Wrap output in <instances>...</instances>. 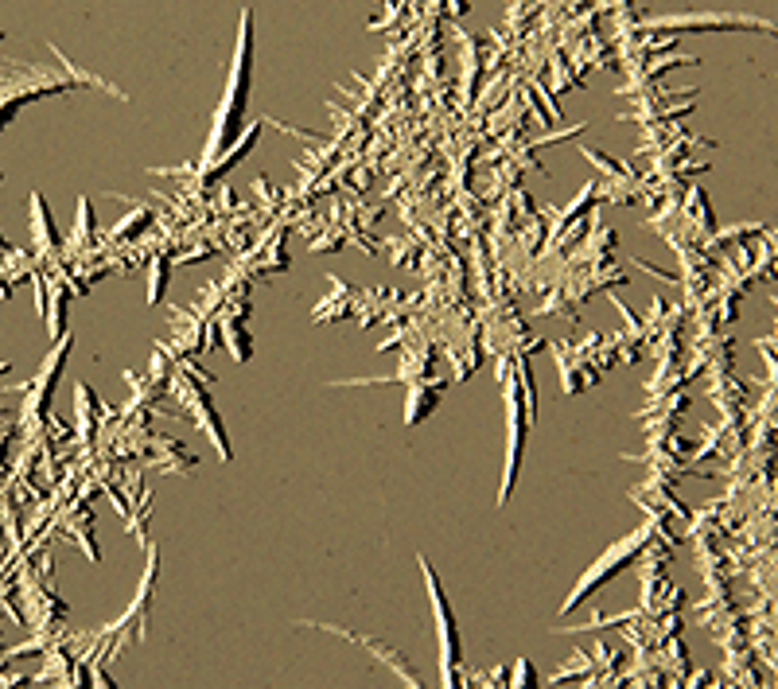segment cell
I'll use <instances>...</instances> for the list:
<instances>
[{"mask_svg":"<svg viewBox=\"0 0 778 689\" xmlns=\"http://www.w3.org/2000/svg\"><path fill=\"white\" fill-rule=\"evenodd\" d=\"M428 577V592H432V612H436V623H440V670H444V689H456V666H460V635H456V619H452V608L440 592V581L432 577L428 561H421Z\"/></svg>","mask_w":778,"mask_h":689,"instance_id":"7a4b0ae2","label":"cell"},{"mask_svg":"<svg viewBox=\"0 0 778 689\" xmlns=\"http://www.w3.org/2000/svg\"><path fill=\"white\" fill-rule=\"evenodd\" d=\"M253 16H242V32H238V47H234V63H230V78H226V90H222V102L214 113V133L207 156H218L222 148L234 141V133L242 129V117H246L249 102V82H253Z\"/></svg>","mask_w":778,"mask_h":689,"instance_id":"6da1fadb","label":"cell"},{"mask_svg":"<svg viewBox=\"0 0 778 689\" xmlns=\"http://www.w3.org/2000/svg\"><path fill=\"white\" fill-rule=\"evenodd\" d=\"M638 545H642V534H635L631 542L615 545V553H607V557H603V561H600V569H592V573H588L584 581H580V584H576V588H572V596H568V600H565V612H572V608H576V604H580V600H584V596H588V592H592V588H596V584H600L603 577H607V573H615V569H619V561H631V557H635V549H638Z\"/></svg>","mask_w":778,"mask_h":689,"instance_id":"277c9868","label":"cell"},{"mask_svg":"<svg viewBox=\"0 0 778 689\" xmlns=\"http://www.w3.org/2000/svg\"><path fill=\"white\" fill-rule=\"evenodd\" d=\"M654 28H673V32H701V28H720V32H778L767 20L755 16H666V20H650Z\"/></svg>","mask_w":778,"mask_h":689,"instance_id":"3957f363","label":"cell"}]
</instances>
